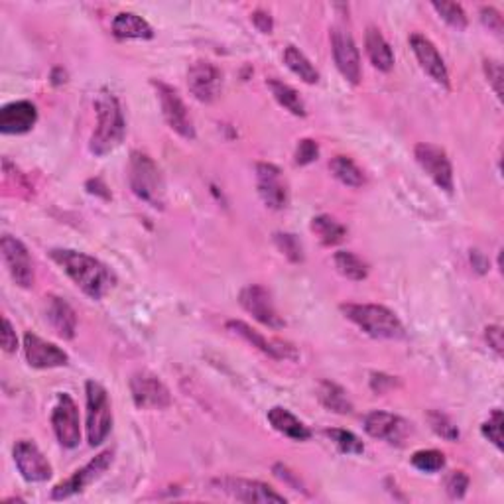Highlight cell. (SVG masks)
<instances>
[{
  "mask_svg": "<svg viewBox=\"0 0 504 504\" xmlns=\"http://www.w3.org/2000/svg\"><path fill=\"white\" fill-rule=\"evenodd\" d=\"M51 260L72 278V282L91 300L105 298L107 292L115 286V276L109 268L91 255H85L72 248H54L50 252Z\"/></svg>",
  "mask_w": 504,
  "mask_h": 504,
  "instance_id": "obj_1",
  "label": "cell"
},
{
  "mask_svg": "<svg viewBox=\"0 0 504 504\" xmlns=\"http://www.w3.org/2000/svg\"><path fill=\"white\" fill-rule=\"evenodd\" d=\"M95 112H97V128L91 136L89 150L95 156H107L123 144L126 120L118 99L107 89H101L95 97Z\"/></svg>",
  "mask_w": 504,
  "mask_h": 504,
  "instance_id": "obj_2",
  "label": "cell"
},
{
  "mask_svg": "<svg viewBox=\"0 0 504 504\" xmlns=\"http://www.w3.org/2000/svg\"><path fill=\"white\" fill-rule=\"evenodd\" d=\"M128 184L133 194L154 210H164L166 205V181L150 156L141 150L130 154Z\"/></svg>",
  "mask_w": 504,
  "mask_h": 504,
  "instance_id": "obj_3",
  "label": "cell"
},
{
  "mask_svg": "<svg viewBox=\"0 0 504 504\" xmlns=\"http://www.w3.org/2000/svg\"><path fill=\"white\" fill-rule=\"evenodd\" d=\"M341 311L361 332L375 339L398 341V339L406 337L402 321L398 319L394 311H390L385 306H377V303H343Z\"/></svg>",
  "mask_w": 504,
  "mask_h": 504,
  "instance_id": "obj_4",
  "label": "cell"
},
{
  "mask_svg": "<svg viewBox=\"0 0 504 504\" xmlns=\"http://www.w3.org/2000/svg\"><path fill=\"white\" fill-rule=\"evenodd\" d=\"M87 439L89 446H101L112 430V408L105 386L95 380H87Z\"/></svg>",
  "mask_w": 504,
  "mask_h": 504,
  "instance_id": "obj_5",
  "label": "cell"
},
{
  "mask_svg": "<svg viewBox=\"0 0 504 504\" xmlns=\"http://www.w3.org/2000/svg\"><path fill=\"white\" fill-rule=\"evenodd\" d=\"M211 486L227 497L241 500V502H255V504H284L286 497L276 493L271 485L252 481V479H239V477H221L213 479Z\"/></svg>",
  "mask_w": 504,
  "mask_h": 504,
  "instance_id": "obj_6",
  "label": "cell"
},
{
  "mask_svg": "<svg viewBox=\"0 0 504 504\" xmlns=\"http://www.w3.org/2000/svg\"><path fill=\"white\" fill-rule=\"evenodd\" d=\"M156 93H158L160 105H162V115L166 118L168 126L173 130V133L179 134L186 141H194L195 138V126L194 120L189 117V111L186 107L184 99L179 97V93L170 87L168 83L164 81H152Z\"/></svg>",
  "mask_w": 504,
  "mask_h": 504,
  "instance_id": "obj_7",
  "label": "cell"
},
{
  "mask_svg": "<svg viewBox=\"0 0 504 504\" xmlns=\"http://www.w3.org/2000/svg\"><path fill=\"white\" fill-rule=\"evenodd\" d=\"M112 465V451L107 449L99 454L97 457H93L85 467L77 469V471L69 477V479L57 483L51 491V499L54 500H65L73 494L83 493L87 486L93 485L95 481H99L103 475L109 471V467Z\"/></svg>",
  "mask_w": 504,
  "mask_h": 504,
  "instance_id": "obj_8",
  "label": "cell"
},
{
  "mask_svg": "<svg viewBox=\"0 0 504 504\" xmlns=\"http://www.w3.org/2000/svg\"><path fill=\"white\" fill-rule=\"evenodd\" d=\"M416 162L420 164L422 170L428 173L439 189L446 191V194H454L455 181H454V166H451V160L447 152L443 148L436 144L422 142L414 148Z\"/></svg>",
  "mask_w": 504,
  "mask_h": 504,
  "instance_id": "obj_9",
  "label": "cell"
},
{
  "mask_svg": "<svg viewBox=\"0 0 504 504\" xmlns=\"http://www.w3.org/2000/svg\"><path fill=\"white\" fill-rule=\"evenodd\" d=\"M51 425H54L59 446L65 449H75L81 443V424L80 410L75 400L69 394H59L51 412Z\"/></svg>",
  "mask_w": 504,
  "mask_h": 504,
  "instance_id": "obj_10",
  "label": "cell"
},
{
  "mask_svg": "<svg viewBox=\"0 0 504 504\" xmlns=\"http://www.w3.org/2000/svg\"><path fill=\"white\" fill-rule=\"evenodd\" d=\"M130 393L136 408L141 410H166L172 404L168 386L148 370H141L130 378Z\"/></svg>",
  "mask_w": 504,
  "mask_h": 504,
  "instance_id": "obj_11",
  "label": "cell"
},
{
  "mask_svg": "<svg viewBox=\"0 0 504 504\" xmlns=\"http://www.w3.org/2000/svg\"><path fill=\"white\" fill-rule=\"evenodd\" d=\"M187 87L189 93L194 95L199 103L211 105V103L221 97L223 91V75L219 67L213 65L211 62H205V59L194 62L187 69Z\"/></svg>",
  "mask_w": 504,
  "mask_h": 504,
  "instance_id": "obj_12",
  "label": "cell"
},
{
  "mask_svg": "<svg viewBox=\"0 0 504 504\" xmlns=\"http://www.w3.org/2000/svg\"><path fill=\"white\" fill-rule=\"evenodd\" d=\"M0 250H3V260L14 284L24 290H30L36 276H34V263L24 242L12 237V234H4L3 241H0Z\"/></svg>",
  "mask_w": 504,
  "mask_h": 504,
  "instance_id": "obj_13",
  "label": "cell"
},
{
  "mask_svg": "<svg viewBox=\"0 0 504 504\" xmlns=\"http://www.w3.org/2000/svg\"><path fill=\"white\" fill-rule=\"evenodd\" d=\"M332 51L335 65L347 81L351 85L361 83V54L357 43H355L351 32L335 26L332 28Z\"/></svg>",
  "mask_w": 504,
  "mask_h": 504,
  "instance_id": "obj_14",
  "label": "cell"
},
{
  "mask_svg": "<svg viewBox=\"0 0 504 504\" xmlns=\"http://www.w3.org/2000/svg\"><path fill=\"white\" fill-rule=\"evenodd\" d=\"M227 329L231 333L245 339L247 343L256 347L258 351H263L264 355H268V357H272L276 361H298L300 359V353L292 343L282 341V339H268L263 333H258L256 329H252L248 324H245V321L231 319L227 321Z\"/></svg>",
  "mask_w": 504,
  "mask_h": 504,
  "instance_id": "obj_15",
  "label": "cell"
},
{
  "mask_svg": "<svg viewBox=\"0 0 504 504\" xmlns=\"http://www.w3.org/2000/svg\"><path fill=\"white\" fill-rule=\"evenodd\" d=\"M239 303L242 309L248 311L252 317L266 327L282 329L286 325L284 319L278 316L271 292H268L264 286L250 284L247 288H242L239 294Z\"/></svg>",
  "mask_w": 504,
  "mask_h": 504,
  "instance_id": "obj_16",
  "label": "cell"
},
{
  "mask_svg": "<svg viewBox=\"0 0 504 504\" xmlns=\"http://www.w3.org/2000/svg\"><path fill=\"white\" fill-rule=\"evenodd\" d=\"M12 455L20 475L28 483H43L51 479V473H54L51 471V465L34 441L30 439L16 441Z\"/></svg>",
  "mask_w": 504,
  "mask_h": 504,
  "instance_id": "obj_17",
  "label": "cell"
},
{
  "mask_svg": "<svg viewBox=\"0 0 504 504\" xmlns=\"http://www.w3.org/2000/svg\"><path fill=\"white\" fill-rule=\"evenodd\" d=\"M256 187L260 199H263L268 210H286V205H288V186H286L280 168L266 162L256 164Z\"/></svg>",
  "mask_w": 504,
  "mask_h": 504,
  "instance_id": "obj_18",
  "label": "cell"
},
{
  "mask_svg": "<svg viewBox=\"0 0 504 504\" xmlns=\"http://www.w3.org/2000/svg\"><path fill=\"white\" fill-rule=\"evenodd\" d=\"M364 431L390 446H404L408 433H410V424L400 416L377 410L364 418Z\"/></svg>",
  "mask_w": 504,
  "mask_h": 504,
  "instance_id": "obj_19",
  "label": "cell"
},
{
  "mask_svg": "<svg viewBox=\"0 0 504 504\" xmlns=\"http://www.w3.org/2000/svg\"><path fill=\"white\" fill-rule=\"evenodd\" d=\"M24 355L32 369H57L65 367L69 363V355L59 349L57 345L46 341L36 333L24 335Z\"/></svg>",
  "mask_w": 504,
  "mask_h": 504,
  "instance_id": "obj_20",
  "label": "cell"
},
{
  "mask_svg": "<svg viewBox=\"0 0 504 504\" xmlns=\"http://www.w3.org/2000/svg\"><path fill=\"white\" fill-rule=\"evenodd\" d=\"M410 48H412L414 56H416V59H418V64L422 65L424 72L428 73L438 85L449 89L447 65H446V62H443V57L439 56L438 48L433 46V42L425 36H422V34H412Z\"/></svg>",
  "mask_w": 504,
  "mask_h": 504,
  "instance_id": "obj_21",
  "label": "cell"
},
{
  "mask_svg": "<svg viewBox=\"0 0 504 504\" xmlns=\"http://www.w3.org/2000/svg\"><path fill=\"white\" fill-rule=\"evenodd\" d=\"M38 123V109L30 101L8 103L0 111V133L26 134Z\"/></svg>",
  "mask_w": 504,
  "mask_h": 504,
  "instance_id": "obj_22",
  "label": "cell"
},
{
  "mask_svg": "<svg viewBox=\"0 0 504 504\" xmlns=\"http://www.w3.org/2000/svg\"><path fill=\"white\" fill-rule=\"evenodd\" d=\"M46 300V319L51 329L62 339H67V341L73 339L77 333L75 309L64 298H57V295H50Z\"/></svg>",
  "mask_w": 504,
  "mask_h": 504,
  "instance_id": "obj_23",
  "label": "cell"
},
{
  "mask_svg": "<svg viewBox=\"0 0 504 504\" xmlns=\"http://www.w3.org/2000/svg\"><path fill=\"white\" fill-rule=\"evenodd\" d=\"M268 422H271V425L278 433H282V436L294 441H306L311 438L308 425L295 418L290 410H286L282 406H274L272 410H268Z\"/></svg>",
  "mask_w": 504,
  "mask_h": 504,
  "instance_id": "obj_24",
  "label": "cell"
},
{
  "mask_svg": "<svg viewBox=\"0 0 504 504\" xmlns=\"http://www.w3.org/2000/svg\"><path fill=\"white\" fill-rule=\"evenodd\" d=\"M112 34L120 40H150L154 38L152 26L134 12H120L112 20Z\"/></svg>",
  "mask_w": 504,
  "mask_h": 504,
  "instance_id": "obj_25",
  "label": "cell"
},
{
  "mask_svg": "<svg viewBox=\"0 0 504 504\" xmlns=\"http://www.w3.org/2000/svg\"><path fill=\"white\" fill-rule=\"evenodd\" d=\"M364 48H367L370 64L375 65L378 72L388 73L390 69L394 67V51L377 28L367 30V36H364Z\"/></svg>",
  "mask_w": 504,
  "mask_h": 504,
  "instance_id": "obj_26",
  "label": "cell"
},
{
  "mask_svg": "<svg viewBox=\"0 0 504 504\" xmlns=\"http://www.w3.org/2000/svg\"><path fill=\"white\" fill-rule=\"evenodd\" d=\"M317 400L321 402V406L327 408L329 412H335V414H341V416H347V414L353 412V402H351V398L347 396V390L339 385H335V382H332V380L319 382Z\"/></svg>",
  "mask_w": 504,
  "mask_h": 504,
  "instance_id": "obj_27",
  "label": "cell"
},
{
  "mask_svg": "<svg viewBox=\"0 0 504 504\" xmlns=\"http://www.w3.org/2000/svg\"><path fill=\"white\" fill-rule=\"evenodd\" d=\"M284 64L288 65L290 72L294 75H298L303 83L316 85L319 81V72L314 67V64L309 62L303 51L295 46H288L284 50Z\"/></svg>",
  "mask_w": 504,
  "mask_h": 504,
  "instance_id": "obj_28",
  "label": "cell"
},
{
  "mask_svg": "<svg viewBox=\"0 0 504 504\" xmlns=\"http://www.w3.org/2000/svg\"><path fill=\"white\" fill-rule=\"evenodd\" d=\"M329 170H332L333 176L347 187H363L367 184L364 172L351 158H347V156H335V158L329 162Z\"/></svg>",
  "mask_w": 504,
  "mask_h": 504,
  "instance_id": "obj_29",
  "label": "cell"
},
{
  "mask_svg": "<svg viewBox=\"0 0 504 504\" xmlns=\"http://www.w3.org/2000/svg\"><path fill=\"white\" fill-rule=\"evenodd\" d=\"M333 264L337 268V272L345 276L347 280L353 282H363L364 278L369 276V266L363 258H359L355 252L349 250H339L333 255Z\"/></svg>",
  "mask_w": 504,
  "mask_h": 504,
  "instance_id": "obj_30",
  "label": "cell"
},
{
  "mask_svg": "<svg viewBox=\"0 0 504 504\" xmlns=\"http://www.w3.org/2000/svg\"><path fill=\"white\" fill-rule=\"evenodd\" d=\"M311 231L317 234L321 245L325 247H335L339 242H343L347 237V229L329 215L314 217V221H311Z\"/></svg>",
  "mask_w": 504,
  "mask_h": 504,
  "instance_id": "obj_31",
  "label": "cell"
},
{
  "mask_svg": "<svg viewBox=\"0 0 504 504\" xmlns=\"http://www.w3.org/2000/svg\"><path fill=\"white\" fill-rule=\"evenodd\" d=\"M268 87H271L274 99H276L278 103H280V105H282L286 111H290L292 115H295V117H306V115H308L306 103L302 101L300 93L295 91L294 87L286 85V83L278 81V80H271V81H268Z\"/></svg>",
  "mask_w": 504,
  "mask_h": 504,
  "instance_id": "obj_32",
  "label": "cell"
},
{
  "mask_svg": "<svg viewBox=\"0 0 504 504\" xmlns=\"http://www.w3.org/2000/svg\"><path fill=\"white\" fill-rule=\"evenodd\" d=\"M325 436L335 443L337 449L341 451V454L361 455L364 451V443L357 436H355L353 431L333 428V430H325Z\"/></svg>",
  "mask_w": 504,
  "mask_h": 504,
  "instance_id": "obj_33",
  "label": "cell"
},
{
  "mask_svg": "<svg viewBox=\"0 0 504 504\" xmlns=\"http://www.w3.org/2000/svg\"><path fill=\"white\" fill-rule=\"evenodd\" d=\"M412 465L424 473H438L446 467V455L438 449H422L412 455Z\"/></svg>",
  "mask_w": 504,
  "mask_h": 504,
  "instance_id": "obj_34",
  "label": "cell"
},
{
  "mask_svg": "<svg viewBox=\"0 0 504 504\" xmlns=\"http://www.w3.org/2000/svg\"><path fill=\"white\" fill-rule=\"evenodd\" d=\"M431 8L439 14L441 20H446L451 28L465 30L467 28V14L455 3H431Z\"/></svg>",
  "mask_w": 504,
  "mask_h": 504,
  "instance_id": "obj_35",
  "label": "cell"
},
{
  "mask_svg": "<svg viewBox=\"0 0 504 504\" xmlns=\"http://www.w3.org/2000/svg\"><path fill=\"white\" fill-rule=\"evenodd\" d=\"M428 422L431 425V430L436 431L439 438L447 439V441H457L459 439V428L447 414L431 410V412H428Z\"/></svg>",
  "mask_w": 504,
  "mask_h": 504,
  "instance_id": "obj_36",
  "label": "cell"
},
{
  "mask_svg": "<svg viewBox=\"0 0 504 504\" xmlns=\"http://www.w3.org/2000/svg\"><path fill=\"white\" fill-rule=\"evenodd\" d=\"M483 436L489 439L494 447L502 449V412L500 410H494L489 420L483 424Z\"/></svg>",
  "mask_w": 504,
  "mask_h": 504,
  "instance_id": "obj_37",
  "label": "cell"
},
{
  "mask_svg": "<svg viewBox=\"0 0 504 504\" xmlns=\"http://www.w3.org/2000/svg\"><path fill=\"white\" fill-rule=\"evenodd\" d=\"M276 241V245L278 248L282 250V255L288 256L292 263H300V260L303 258L302 255V245L298 242V239L294 237V234H288V233H280V234H276L274 237Z\"/></svg>",
  "mask_w": 504,
  "mask_h": 504,
  "instance_id": "obj_38",
  "label": "cell"
},
{
  "mask_svg": "<svg viewBox=\"0 0 504 504\" xmlns=\"http://www.w3.org/2000/svg\"><path fill=\"white\" fill-rule=\"evenodd\" d=\"M295 164L298 166H308V164L316 162L319 158V146L316 141L311 138H303V141L298 142V148H295Z\"/></svg>",
  "mask_w": 504,
  "mask_h": 504,
  "instance_id": "obj_39",
  "label": "cell"
},
{
  "mask_svg": "<svg viewBox=\"0 0 504 504\" xmlns=\"http://www.w3.org/2000/svg\"><path fill=\"white\" fill-rule=\"evenodd\" d=\"M469 489V477L463 471H451L446 479V491L451 499H463Z\"/></svg>",
  "mask_w": 504,
  "mask_h": 504,
  "instance_id": "obj_40",
  "label": "cell"
},
{
  "mask_svg": "<svg viewBox=\"0 0 504 504\" xmlns=\"http://www.w3.org/2000/svg\"><path fill=\"white\" fill-rule=\"evenodd\" d=\"M485 75L494 93H497V97L502 99V65L497 59H485Z\"/></svg>",
  "mask_w": 504,
  "mask_h": 504,
  "instance_id": "obj_41",
  "label": "cell"
},
{
  "mask_svg": "<svg viewBox=\"0 0 504 504\" xmlns=\"http://www.w3.org/2000/svg\"><path fill=\"white\" fill-rule=\"evenodd\" d=\"M481 20H483V24L486 26V28L493 30L494 34H497V36H502L504 22H502V16H500V12L497 11V8L483 6L481 8Z\"/></svg>",
  "mask_w": 504,
  "mask_h": 504,
  "instance_id": "obj_42",
  "label": "cell"
},
{
  "mask_svg": "<svg viewBox=\"0 0 504 504\" xmlns=\"http://www.w3.org/2000/svg\"><path fill=\"white\" fill-rule=\"evenodd\" d=\"M0 343H3V349L6 353H16V349H19V337H16L14 327L8 317H3V333H0Z\"/></svg>",
  "mask_w": 504,
  "mask_h": 504,
  "instance_id": "obj_43",
  "label": "cell"
},
{
  "mask_svg": "<svg viewBox=\"0 0 504 504\" xmlns=\"http://www.w3.org/2000/svg\"><path fill=\"white\" fill-rule=\"evenodd\" d=\"M485 339L489 343L491 349L502 357V349H504V341H502V327L500 325H489L485 329Z\"/></svg>",
  "mask_w": 504,
  "mask_h": 504,
  "instance_id": "obj_44",
  "label": "cell"
},
{
  "mask_svg": "<svg viewBox=\"0 0 504 504\" xmlns=\"http://www.w3.org/2000/svg\"><path fill=\"white\" fill-rule=\"evenodd\" d=\"M252 24L256 26V30L258 32H263V34H271L274 30V20H272V16L268 14L266 11H256V12H252Z\"/></svg>",
  "mask_w": 504,
  "mask_h": 504,
  "instance_id": "obj_45",
  "label": "cell"
},
{
  "mask_svg": "<svg viewBox=\"0 0 504 504\" xmlns=\"http://www.w3.org/2000/svg\"><path fill=\"white\" fill-rule=\"evenodd\" d=\"M394 385H396V380L393 377H386V375H372V378H370V386L377 394H385L386 390L393 388Z\"/></svg>",
  "mask_w": 504,
  "mask_h": 504,
  "instance_id": "obj_46",
  "label": "cell"
}]
</instances>
